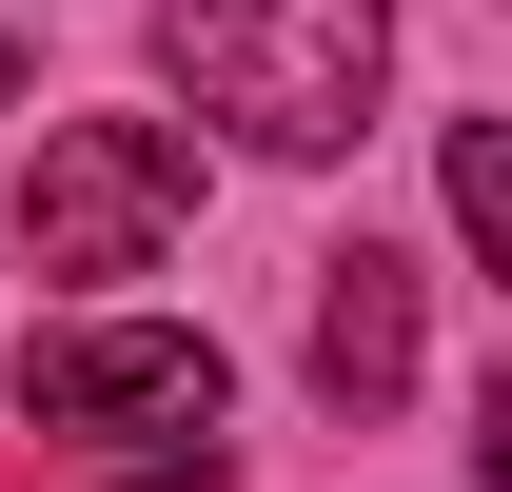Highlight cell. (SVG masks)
<instances>
[{
    "label": "cell",
    "mask_w": 512,
    "mask_h": 492,
    "mask_svg": "<svg viewBox=\"0 0 512 492\" xmlns=\"http://www.w3.org/2000/svg\"><path fill=\"white\" fill-rule=\"evenodd\" d=\"M158 60H178L197 119H237L256 158H335L375 119L394 0H158Z\"/></svg>",
    "instance_id": "1"
},
{
    "label": "cell",
    "mask_w": 512,
    "mask_h": 492,
    "mask_svg": "<svg viewBox=\"0 0 512 492\" xmlns=\"http://www.w3.org/2000/svg\"><path fill=\"white\" fill-rule=\"evenodd\" d=\"M178 217H197V138L178 119H60L40 178H20V256L40 276H138Z\"/></svg>",
    "instance_id": "2"
},
{
    "label": "cell",
    "mask_w": 512,
    "mask_h": 492,
    "mask_svg": "<svg viewBox=\"0 0 512 492\" xmlns=\"http://www.w3.org/2000/svg\"><path fill=\"white\" fill-rule=\"evenodd\" d=\"M20 414H40V433H99V453H197V433H217V335L60 315V335H20Z\"/></svg>",
    "instance_id": "3"
},
{
    "label": "cell",
    "mask_w": 512,
    "mask_h": 492,
    "mask_svg": "<svg viewBox=\"0 0 512 492\" xmlns=\"http://www.w3.org/2000/svg\"><path fill=\"white\" fill-rule=\"evenodd\" d=\"M316 394L335 414H394V394H414V256H335V296H316Z\"/></svg>",
    "instance_id": "4"
},
{
    "label": "cell",
    "mask_w": 512,
    "mask_h": 492,
    "mask_svg": "<svg viewBox=\"0 0 512 492\" xmlns=\"http://www.w3.org/2000/svg\"><path fill=\"white\" fill-rule=\"evenodd\" d=\"M453 237L512 256V158H493V119H453Z\"/></svg>",
    "instance_id": "5"
},
{
    "label": "cell",
    "mask_w": 512,
    "mask_h": 492,
    "mask_svg": "<svg viewBox=\"0 0 512 492\" xmlns=\"http://www.w3.org/2000/svg\"><path fill=\"white\" fill-rule=\"evenodd\" d=\"M0 99H20V60H0Z\"/></svg>",
    "instance_id": "6"
}]
</instances>
